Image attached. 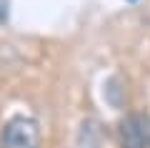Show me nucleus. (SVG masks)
Here are the masks:
<instances>
[{
	"mask_svg": "<svg viewBox=\"0 0 150 148\" xmlns=\"http://www.w3.org/2000/svg\"><path fill=\"white\" fill-rule=\"evenodd\" d=\"M0 143L3 148H40V128L33 118H10L3 128Z\"/></svg>",
	"mask_w": 150,
	"mask_h": 148,
	"instance_id": "f257e3e1",
	"label": "nucleus"
},
{
	"mask_svg": "<svg viewBox=\"0 0 150 148\" xmlns=\"http://www.w3.org/2000/svg\"><path fill=\"white\" fill-rule=\"evenodd\" d=\"M120 148H150V121L140 113L120 123Z\"/></svg>",
	"mask_w": 150,
	"mask_h": 148,
	"instance_id": "f03ea898",
	"label": "nucleus"
}]
</instances>
